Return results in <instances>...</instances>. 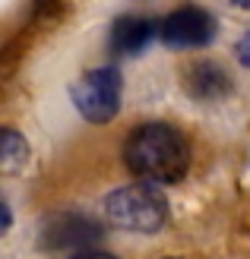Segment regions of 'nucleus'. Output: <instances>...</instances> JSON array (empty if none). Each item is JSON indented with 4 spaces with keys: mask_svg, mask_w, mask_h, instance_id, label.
I'll use <instances>...</instances> for the list:
<instances>
[{
    "mask_svg": "<svg viewBox=\"0 0 250 259\" xmlns=\"http://www.w3.org/2000/svg\"><path fill=\"white\" fill-rule=\"evenodd\" d=\"M101 237V222L86 212H57L42 222L45 250H86Z\"/></svg>",
    "mask_w": 250,
    "mask_h": 259,
    "instance_id": "nucleus-5",
    "label": "nucleus"
},
{
    "mask_svg": "<svg viewBox=\"0 0 250 259\" xmlns=\"http://www.w3.org/2000/svg\"><path fill=\"white\" fill-rule=\"evenodd\" d=\"M121 92H124V76L114 63H104L83 73L70 85V101L76 105L80 117L89 123H111L121 111Z\"/></svg>",
    "mask_w": 250,
    "mask_h": 259,
    "instance_id": "nucleus-3",
    "label": "nucleus"
},
{
    "mask_svg": "<svg viewBox=\"0 0 250 259\" xmlns=\"http://www.w3.org/2000/svg\"><path fill=\"white\" fill-rule=\"evenodd\" d=\"M124 164L142 184H155V187L177 184L190 167V146L181 130L171 123H162V120L139 123L127 136Z\"/></svg>",
    "mask_w": 250,
    "mask_h": 259,
    "instance_id": "nucleus-1",
    "label": "nucleus"
},
{
    "mask_svg": "<svg viewBox=\"0 0 250 259\" xmlns=\"http://www.w3.org/2000/svg\"><path fill=\"white\" fill-rule=\"evenodd\" d=\"M184 89L196 101H216V98L231 92V76L216 60H193L184 70Z\"/></svg>",
    "mask_w": 250,
    "mask_h": 259,
    "instance_id": "nucleus-6",
    "label": "nucleus"
},
{
    "mask_svg": "<svg viewBox=\"0 0 250 259\" xmlns=\"http://www.w3.org/2000/svg\"><path fill=\"white\" fill-rule=\"evenodd\" d=\"M73 259H117L114 253H104V250H83V253H76Z\"/></svg>",
    "mask_w": 250,
    "mask_h": 259,
    "instance_id": "nucleus-10",
    "label": "nucleus"
},
{
    "mask_svg": "<svg viewBox=\"0 0 250 259\" xmlns=\"http://www.w3.org/2000/svg\"><path fill=\"white\" fill-rule=\"evenodd\" d=\"M159 38L162 45L190 51V48H206L216 38V19L203 7H177L159 22Z\"/></svg>",
    "mask_w": 250,
    "mask_h": 259,
    "instance_id": "nucleus-4",
    "label": "nucleus"
},
{
    "mask_svg": "<svg viewBox=\"0 0 250 259\" xmlns=\"http://www.w3.org/2000/svg\"><path fill=\"white\" fill-rule=\"evenodd\" d=\"M228 4H231V7H238V10H247V13H250V0H228Z\"/></svg>",
    "mask_w": 250,
    "mask_h": 259,
    "instance_id": "nucleus-11",
    "label": "nucleus"
},
{
    "mask_svg": "<svg viewBox=\"0 0 250 259\" xmlns=\"http://www.w3.org/2000/svg\"><path fill=\"white\" fill-rule=\"evenodd\" d=\"M234 57H238L244 67H250V32H244V35H241V41L234 45Z\"/></svg>",
    "mask_w": 250,
    "mask_h": 259,
    "instance_id": "nucleus-9",
    "label": "nucleus"
},
{
    "mask_svg": "<svg viewBox=\"0 0 250 259\" xmlns=\"http://www.w3.org/2000/svg\"><path fill=\"white\" fill-rule=\"evenodd\" d=\"M155 32H159V25H155L152 19H146V16H121V19H114L111 35H108L111 57L139 54V51L152 41Z\"/></svg>",
    "mask_w": 250,
    "mask_h": 259,
    "instance_id": "nucleus-7",
    "label": "nucleus"
},
{
    "mask_svg": "<svg viewBox=\"0 0 250 259\" xmlns=\"http://www.w3.org/2000/svg\"><path fill=\"white\" fill-rule=\"evenodd\" d=\"M0 158H4V171L7 174L22 171L25 161H29V146H25V139L16 133V130H4V136H0Z\"/></svg>",
    "mask_w": 250,
    "mask_h": 259,
    "instance_id": "nucleus-8",
    "label": "nucleus"
},
{
    "mask_svg": "<svg viewBox=\"0 0 250 259\" xmlns=\"http://www.w3.org/2000/svg\"><path fill=\"white\" fill-rule=\"evenodd\" d=\"M104 222L127 234H155L168 225V199L155 184H127L111 190L101 202Z\"/></svg>",
    "mask_w": 250,
    "mask_h": 259,
    "instance_id": "nucleus-2",
    "label": "nucleus"
}]
</instances>
